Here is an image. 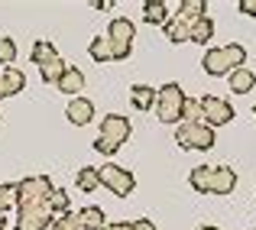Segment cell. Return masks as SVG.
<instances>
[{
	"label": "cell",
	"mask_w": 256,
	"mask_h": 230,
	"mask_svg": "<svg viewBox=\"0 0 256 230\" xmlns=\"http://www.w3.org/2000/svg\"><path fill=\"white\" fill-rule=\"evenodd\" d=\"M244 58H246V49L237 42L224 46V49H208V56L201 58V65H204L208 75L220 78V75H230L234 68H244Z\"/></svg>",
	"instance_id": "obj_1"
},
{
	"label": "cell",
	"mask_w": 256,
	"mask_h": 230,
	"mask_svg": "<svg viewBox=\"0 0 256 230\" xmlns=\"http://www.w3.org/2000/svg\"><path fill=\"white\" fill-rule=\"evenodd\" d=\"M182 107H185V94L182 84H162L156 91V117L162 124H182Z\"/></svg>",
	"instance_id": "obj_2"
},
{
	"label": "cell",
	"mask_w": 256,
	"mask_h": 230,
	"mask_svg": "<svg viewBox=\"0 0 256 230\" xmlns=\"http://www.w3.org/2000/svg\"><path fill=\"white\" fill-rule=\"evenodd\" d=\"M175 143L182 150H211L214 146V130L208 124H178Z\"/></svg>",
	"instance_id": "obj_3"
},
{
	"label": "cell",
	"mask_w": 256,
	"mask_h": 230,
	"mask_svg": "<svg viewBox=\"0 0 256 230\" xmlns=\"http://www.w3.org/2000/svg\"><path fill=\"white\" fill-rule=\"evenodd\" d=\"M52 224H56V214L49 211L46 201H36V204H20L16 230H49Z\"/></svg>",
	"instance_id": "obj_4"
},
{
	"label": "cell",
	"mask_w": 256,
	"mask_h": 230,
	"mask_svg": "<svg viewBox=\"0 0 256 230\" xmlns=\"http://www.w3.org/2000/svg\"><path fill=\"white\" fill-rule=\"evenodd\" d=\"M98 178H100V185L110 188V192H114V194H120V198H126V194L136 188V178H133L126 168L114 166V162H104V166L98 168Z\"/></svg>",
	"instance_id": "obj_5"
},
{
	"label": "cell",
	"mask_w": 256,
	"mask_h": 230,
	"mask_svg": "<svg viewBox=\"0 0 256 230\" xmlns=\"http://www.w3.org/2000/svg\"><path fill=\"white\" fill-rule=\"evenodd\" d=\"M52 178L46 175H32V178L16 182V204H36V201H46V194L52 192Z\"/></svg>",
	"instance_id": "obj_6"
},
{
	"label": "cell",
	"mask_w": 256,
	"mask_h": 230,
	"mask_svg": "<svg viewBox=\"0 0 256 230\" xmlns=\"http://www.w3.org/2000/svg\"><path fill=\"white\" fill-rule=\"evenodd\" d=\"M133 32H136V30H133V23H130V20H124V16H117L110 23L107 36H110V42H114V62L130 56V49H133Z\"/></svg>",
	"instance_id": "obj_7"
},
{
	"label": "cell",
	"mask_w": 256,
	"mask_h": 230,
	"mask_svg": "<svg viewBox=\"0 0 256 230\" xmlns=\"http://www.w3.org/2000/svg\"><path fill=\"white\" fill-rule=\"evenodd\" d=\"M201 114H204V124L211 126H227L234 120V107L227 104L224 98H214V94H208V98H201Z\"/></svg>",
	"instance_id": "obj_8"
},
{
	"label": "cell",
	"mask_w": 256,
	"mask_h": 230,
	"mask_svg": "<svg viewBox=\"0 0 256 230\" xmlns=\"http://www.w3.org/2000/svg\"><path fill=\"white\" fill-rule=\"evenodd\" d=\"M100 136L120 150V146L126 143V136H130V120L120 117V114H107V117L100 120Z\"/></svg>",
	"instance_id": "obj_9"
},
{
	"label": "cell",
	"mask_w": 256,
	"mask_h": 230,
	"mask_svg": "<svg viewBox=\"0 0 256 230\" xmlns=\"http://www.w3.org/2000/svg\"><path fill=\"white\" fill-rule=\"evenodd\" d=\"M234 188H237V172H234L230 166H218L211 175V188L208 192L211 194H230Z\"/></svg>",
	"instance_id": "obj_10"
},
{
	"label": "cell",
	"mask_w": 256,
	"mask_h": 230,
	"mask_svg": "<svg viewBox=\"0 0 256 230\" xmlns=\"http://www.w3.org/2000/svg\"><path fill=\"white\" fill-rule=\"evenodd\" d=\"M23 88H26V75H23V72H16V68H4V72H0V100L20 94Z\"/></svg>",
	"instance_id": "obj_11"
},
{
	"label": "cell",
	"mask_w": 256,
	"mask_h": 230,
	"mask_svg": "<svg viewBox=\"0 0 256 230\" xmlns=\"http://www.w3.org/2000/svg\"><path fill=\"white\" fill-rule=\"evenodd\" d=\"M68 120L75 126H84V124H91V117H94V104L88 98H72V104H68Z\"/></svg>",
	"instance_id": "obj_12"
},
{
	"label": "cell",
	"mask_w": 256,
	"mask_h": 230,
	"mask_svg": "<svg viewBox=\"0 0 256 230\" xmlns=\"http://www.w3.org/2000/svg\"><path fill=\"white\" fill-rule=\"evenodd\" d=\"M130 100H133V107H136V110H152V107H156V88H150V84H133L130 88Z\"/></svg>",
	"instance_id": "obj_13"
},
{
	"label": "cell",
	"mask_w": 256,
	"mask_h": 230,
	"mask_svg": "<svg viewBox=\"0 0 256 230\" xmlns=\"http://www.w3.org/2000/svg\"><path fill=\"white\" fill-rule=\"evenodd\" d=\"M88 52H91L94 62H114V42L107 32H100V36L91 39V46H88Z\"/></svg>",
	"instance_id": "obj_14"
},
{
	"label": "cell",
	"mask_w": 256,
	"mask_h": 230,
	"mask_svg": "<svg viewBox=\"0 0 256 230\" xmlns=\"http://www.w3.org/2000/svg\"><path fill=\"white\" fill-rule=\"evenodd\" d=\"M166 36H169V42H188L192 39V23H188L185 16H175V20H169L166 23Z\"/></svg>",
	"instance_id": "obj_15"
},
{
	"label": "cell",
	"mask_w": 256,
	"mask_h": 230,
	"mask_svg": "<svg viewBox=\"0 0 256 230\" xmlns=\"http://www.w3.org/2000/svg\"><path fill=\"white\" fill-rule=\"evenodd\" d=\"M143 20L152 23V26L166 23V20H169V4H166V0H146L143 4Z\"/></svg>",
	"instance_id": "obj_16"
},
{
	"label": "cell",
	"mask_w": 256,
	"mask_h": 230,
	"mask_svg": "<svg viewBox=\"0 0 256 230\" xmlns=\"http://www.w3.org/2000/svg\"><path fill=\"white\" fill-rule=\"evenodd\" d=\"M65 68H68V65H65L62 58L56 56V58H49V62H42V65H39V75H42L46 84H56V88H58V81H62Z\"/></svg>",
	"instance_id": "obj_17"
},
{
	"label": "cell",
	"mask_w": 256,
	"mask_h": 230,
	"mask_svg": "<svg viewBox=\"0 0 256 230\" xmlns=\"http://www.w3.org/2000/svg\"><path fill=\"white\" fill-rule=\"evenodd\" d=\"M227 84H230V91L246 94V91H250V88L256 84V78H253V72H250V68H234L230 75H227Z\"/></svg>",
	"instance_id": "obj_18"
},
{
	"label": "cell",
	"mask_w": 256,
	"mask_h": 230,
	"mask_svg": "<svg viewBox=\"0 0 256 230\" xmlns=\"http://www.w3.org/2000/svg\"><path fill=\"white\" fill-rule=\"evenodd\" d=\"M78 227L82 230H100L107 224L104 220V211H100V208H82V211H78Z\"/></svg>",
	"instance_id": "obj_19"
},
{
	"label": "cell",
	"mask_w": 256,
	"mask_h": 230,
	"mask_svg": "<svg viewBox=\"0 0 256 230\" xmlns=\"http://www.w3.org/2000/svg\"><path fill=\"white\" fill-rule=\"evenodd\" d=\"M214 36V23H211V16H198L192 23V42H198V46H208V39Z\"/></svg>",
	"instance_id": "obj_20"
},
{
	"label": "cell",
	"mask_w": 256,
	"mask_h": 230,
	"mask_svg": "<svg viewBox=\"0 0 256 230\" xmlns=\"http://www.w3.org/2000/svg\"><path fill=\"white\" fill-rule=\"evenodd\" d=\"M46 204H49V211L56 214V218H62V214H68V192H62V188H52L49 194H46Z\"/></svg>",
	"instance_id": "obj_21"
},
{
	"label": "cell",
	"mask_w": 256,
	"mask_h": 230,
	"mask_svg": "<svg viewBox=\"0 0 256 230\" xmlns=\"http://www.w3.org/2000/svg\"><path fill=\"white\" fill-rule=\"evenodd\" d=\"M58 88H62L65 94H75L78 98V91L84 88V75L78 68H65V75H62V81H58Z\"/></svg>",
	"instance_id": "obj_22"
},
{
	"label": "cell",
	"mask_w": 256,
	"mask_h": 230,
	"mask_svg": "<svg viewBox=\"0 0 256 230\" xmlns=\"http://www.w3.org/2000/svg\"><path fill=\"white\" fill-rule=\"evenodd\" d=\"M211 175H214V168H208V166L192 168V188L201 192V194H208V188H211Z\"/></svg>",
	"instance_id": "obj_23"
},
{
	"label": "cell",
	"mask_w": 256,
	"mask_h": 230,
	"mask_svg": "<svg viewBox=\"0 0 256 230\" xmlns=\"http://www.w3.org/2000/svg\"><path fill=\"white\" fill-rule=\"evenodd\" d=\"M182 124H204V114H201V100L185 98V107H182Z\"/></svg>",
	"instance_id": "obj_24"
},
{
	"label": "cell",
	"mask_w": 256,
	"mask_h": 230,
	"mask_svg": "<svg viewBox=\"0 0 256 230\" xmlns=\"http://www.w3.org/2000/svg\"><path fill=\"white\" fill-rule=\"evenodd\" d=\"M100 188V178H98V168H82L78 172V192H98Z\"/></svg>",
	"instance_id": "obj_25"
},
{
	"label": "cell",
	"mask_w": 256,
	"mask_h": 230,
	"mask_svg": "<svg viewBox=\"0 0 256 230\" xmlns=\"http://www.w3.org/2000/svg\"><path fill=\"white\" fill-rule=\"evenodd\" d=\"M58 52H56V46L52 42H46V39H39L36 46H32V62L36 65H42V62H49V58H56Z\"/></svg>",
	"instance_id": "obj_26"
},
{
	"label": "cell",
	"mask_w": 256,
	"mask_h": 230,
	"mask_svg": "<svg viewBox=\"0 0 256 230\" xmlns=\"http://www.w3.org/2000/svg\"><path fill=\"white\" fill-rule=\"evenodd\" d=\"M178 16H185L188 23H194L198 16H204V4H201V0H185L182 10H178Z\"/></svg>",
	"instance_id": "obj_27"
},
{
	"label": "cell",
	"mask_w": 256,
	"mask_h": 230,
	"mask_svg": "<svg viewBox=\"0 0 256 230\" xmlns=\"http://www.w3.org/2000/svg\"><path fill=\"white\" fill-rule=\"evenodd\" d=\"M16 204V185H0V211H10Z\"/></svg>",
	"instance_id": "obj_28"
},
{
	"label": "cell",
	"mask_w": 256,
	"mask_h": 230,
	"mask_svg": "<svg viewBox=\"0 0 256 230\" xmlns=\"http://www.w3.org/2000/svg\"><path fill=\"white\" fill-rule=\"evenodd\" d=\"M13 58H16V42L13 39H0V65H10Z\"/></svg>",
	"instance_id": "obj_29"
},
{
	"label": "cell",
	"mask_w": 256,
	"mask_h": 230,
	"mask_svg": "<svg viewBox=\"0 0 256 230\" xmlns=\"http://www.w3.org/2000/svg\"><path fill=\"white\" fill-rule=\"evenodd\" d=\"M49 230H82L75 220V214H62V218H56V224H52Z\"/></svg>",
	"instance_id": "obj_30"
},
{
	"label": "cell",
	"mask_w": 256,
	"mask_h": 230,
	"mask_svg": "<svg viewBox=\"0 0 256 230\" xmlns=\"http://www.w3.org/2000/svg\"><path fill=\"white\" fill-rule=\"evenodd\" d=\"M94 150H98V152H104V156H114V152H117V146H114V143H107L104 136H98V140H94Z\"/></svg>",
	"instance_id": "obj_31"
},
{
	"label": "cell",
	"mask_w": 256,
	"mask_h": 230,
	"mask_svg": "<svg viewBox=\"0 0 256 230\" xmlns=\"http://www.w3.org/2000/svg\"><path fill=\"white\" fill-rule=\"evenodd\" d=\"M240 13H244V16H256V0H240Z\"/></svg>",
	"instance_id": "obj_32"
},
{
	"label": "cell",
	"mask_w": 256,
	"mask_h": 230,
	"mask_svg": "<svg viewBox=\"0 0 256 230\" xmlns=\"http://www.w3.org/2000/svg\"><path fill=\"white\" fill-rule=\"evenodd\" d=\"M130 230H156V224H152L150 218H140V220H133Z\"/></svg>",
	"instance_id": "obj_33"
},
{
	"label": "cell",
	"mask_w": 256,
	"mask_h": 230,
	"mask_svg": "<svg viewBox=\"0 0 256 230\" xmlns=\"http://www.w3.org/2000/svg\"><path fill=\"white\" fill-rule=\"evenodd\" d=\"M100 230H130V224H124V220H120V224H104Z\"/></svg>",
	"instance_id": "obj_34"
},
{
	"label": "cell",
	"mask_w": 256,
	"mask_h": 230,
	"mask_svg": "<svg viewBox=\"0 0 256 230\" xmlns=\"http://www.w3.org/2000/svg\"><path fill=\"white\" fill-rule=\"evenodd\" d=\"M110 6H114L110 0H98V4H94V10H110Z\"/></svg>",
	"instance_id": "obj_35"
},
{
	"label": "cell",
	"mask_w": 256,
	"mask_h": 230,
	"mask_svg": "<svg viewBox=\"0 0 256 230\" xmlns=\"http://www.w3.org/2000/svg\"><path fill=\"white\" fill-rule=\"evenodd\" d=\"M4 224H6V211H0V230H4Z\"/></svg>",
	"instance_id": "obj_36"
},
{
	"label": "cell",
	"mask_w": 256,
	"mask_h": 230,
	"mask_svg": "<svg viewBox=\"0 0 256 230\" xmlns=\"http://www.w3.org/2000/svg\"><path fill=\"white\" fill-rule=\"evenodd\" d=\"M198 230H218V227H198Z\"/></svg>",
	"instance_id": "obj_37"
},
{
	"label": "cell",
	"mask_w": 256,
	"mask_h": 230,
	"mask_svg": "<svg viewBox=\"0 0 256 230\" xmlns=\"http://www.w3.org/2000/svg\"><path fill=\"white\" fill-rule=\"evenodd\" d=\"M253 114H256V104H253Z\"/></svg>",
	"instance_id": "obj_38"
}]
</instances>
